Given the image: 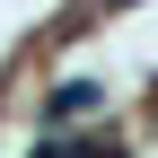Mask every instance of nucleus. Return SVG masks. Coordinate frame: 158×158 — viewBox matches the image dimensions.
<instances>
[{"instance_id": "nucleus-1", "label": "nucleus", "mask_w": 158, "mask_h": 158, "mask_svg": "<svg viewBox=\"0 0 158 158\" xmlns=\"http://www.w3.org/2000/svg\"><path fill=\"white\" fill-rule=\"evenodd\" d=\"M35 158H123L114 141H53V149H35Z\"/></svg>"}, {"instance_id": "nucleus-2", "label": "nucleus", "mask_w": 158, "mask_h": 158, "mask_svg": "<svg viewBox=\"0 0 158 158\" xmlns=\"http://www.w3.org/2000/svg\"><path fill=\"white\" fill-rule=\"evenodd\" d=\"M97 106V88H88V79H70V88H53V114H88Z\"/></svg>"}]
</instances>
